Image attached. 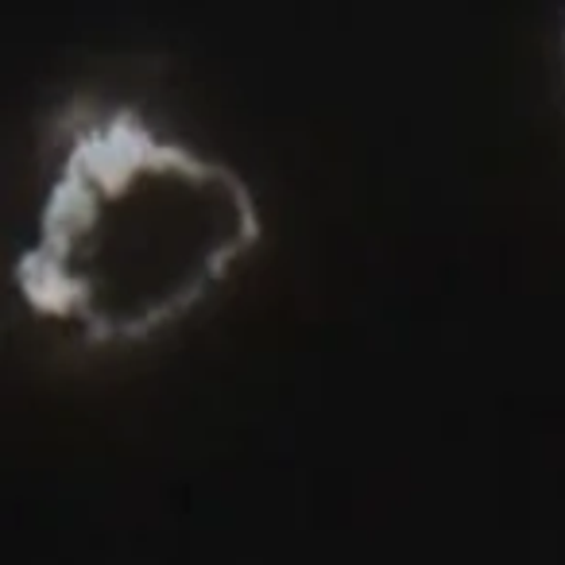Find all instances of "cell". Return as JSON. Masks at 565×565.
I'll list each match as a JSON object with an SVG mask.
<instances>
[{"label":"cell","mask_w":565,"mask_h":565,"mask_svg":"<svg viewBox=\"0 0 565 565\" xmlns=\"http://www.w3.org/2000/svg\"><path fill=\"white\" fill-rule=\"evenodd\" d=\"M562 86H565V20H562Z\"/></svg>","instance_id":"obj_2"},{"label":"cell","mask_w":565,"mask_h":565,"mask_svg":"<svg viewBox=\"0 0 565 565\" xmlns=\"http://www.w3.org/2000/svg\"><path fill=\"white\" fill-rule=\"evenodd\" d=\"M256 236V194L225 159L125 102L74 97L12 282L86 341H136L186 315Z\"/></svg>","instance_id":"obj_1"}]
</instances>
